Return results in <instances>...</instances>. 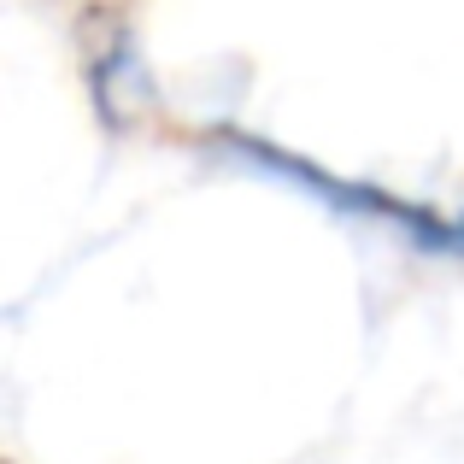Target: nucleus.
<instances>
[{"label":"nucleus","mask_w":464,"mask_h":464,"mask_svg":"<svg viewBox=\"0 0 464 464\" xmlns=\"http://www.w3.org/2000/svg\"><path fill=\"white\" fill-rule=\"evenodd\" d=\"M212 136L224 141L241 165L276 177L283 188L312 194L317 206H329V212L364 218V224H382V229L406 236L411 247H423V253H464V212H441V206H423V200H406V194H388V188H376V182L335 177V170L312 165V159L276 148V141H265V136H247V130H229L224 124V130H212Z\"/></svg>","instance_id":"1"},{"label":"nucleus","mask_w":464,"mask_h":464,"mask_svg":"<svg viewBox=\"0 0 464 464\" xmlns=\"http://www.w3.org/2000/svg\"><path fill=\"white\" fill-rule=\"evenodd\" d=\"M141 89H148V71H141V59H136V47H130V35L106 42L101 53H94V94H101L106 118H124V106H136Z\"/></svg>","instance_id":"2"}]
</instances>
